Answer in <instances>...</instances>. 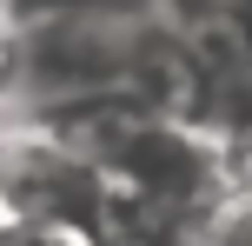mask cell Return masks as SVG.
I'll return each mask as SVG.
<instances>
[{
  "instance_id": "obj_3",
  "label": "cell",
  "mask_w": 252,
  "mask_h": 246,
  "mask_svg": "<svg viewBox=\"0 0 252 246\" xmlns=\"http://www.w3.org/2000/svg\"><path fill=\"white\" fill-rule=\"evenodd\" d=\"M13 27L27 20H153L159 0H0Z\"/></svg>"
},
{
  "instance_id": "obj_5",
  "label": "cell",
  "mask_w": 252,
  "mask_h": 246,
  "mask_svg": "<svg viewBox=\"0 0 252 246\" xmlns=\"http://www.w3.org/2000/svg\"><path fill=\"white\" fill-rule=\"evenodd\" d=\"M13 80H20V27L0 13V113L13 106Z\"/></svg>"
},
{
  "instance_id": "obj_4",
  "label": "cell",
  "mask_w": 252,
  "mask_h": 246,
  "mask_svg": "<svg viewBox=\"0 0 252 246\" xmlns=\"http://www.w3.org/2000/svg\"><path fill=\"white\" fill-rule=\"evenodd\" d=\"M199 246H252V186H232L199 226Z\"/></svg>"
},
{
  "instance_id": "obj_6",
  "label": "cell",
  "mask_w": 252,
  "mask_h": 246,
  "mask_svg": "<svg viewBox=\"0 0 252 246\" xmlns=\"http://www.w3.org/2000/svg\"><path fill=\"white\" fill-rule=\"evenodd\" d=\"M0 246H93L80 233H47V226H7L0 220Z\"/></svg>"
},
{
  "instance_id": "obj_2",
  "label": "cell",
  "mask_w": 252,
  "mask_h": 246,
  "mask_svg": "<svg viewBox=\"0 0 252 246\" xmlns=\"http://www.w3.org/2000/svg\"><path fill=\"white\" fill-rule=\"evenodd\" d=\"M0 220L7 226H47V233H80V240L100 246L106 180L60 133L27 127V120H0Z\"/></svg>"
},
{
  "instance_id": "obj_1",
  "label": "cell",
  "mask_w": 252,
  "mask_h": 246,
  "mask_svg": "<svg viewBox=\"0 0 252 246\" xmlns=\"http://www.w3.org/2000/svg\"><path fill=\"white\" fill-rule=\"evenodd\" d=\"M66 146H80L113 193L173 207V213H199V220L239 186L232 153L179 113H120V120L73 133Z\"/></svg>"
}]
</instances>
